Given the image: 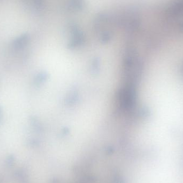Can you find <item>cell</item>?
<instances>
[{
	"instance_id": "cell-1",
	"label": "cell",
	"mask_w": 183,
	"mask_h": 183,
	"mask_svg": "<svg viewBox=\"0 0 183 183\" xmlns=\"http://www.w3.org/2000/svg\"><path fill=\"white\" fill-rule=\"evenodd\" d=\"M28 41V37L26 34H24L19 37L17 38L14 41V47L16 49L19 50L22 49L27 44Z\"/></svg>"
},
{
	"instance_id": "cell-2",
	"label": "cell",
	"mask_w": 183,
	"mask_h": 183,
	"mask_svg": "<svg viewBox=\"0 0 183 183\" xmlns=\"http://www.w3.org/2000/svg\"><path fill=\"white\" fill-rule=\"evenodd\" d=\"M83 5L84 0H70V7L73 10H81Z\"/></svg>"
},
{
	"instance_id": "cell-3",
	"label": "cell",
	"mask_w": 183,
	"mask_h": 183,
	"mask_svg": "<svg viewBox=\"0 0 183 183\" xmlns=\"http://www.w3.org/2000/svg\"><path fill=\"white\" fill-rule=\"evenodd\" d=\"M2 110L1 107H0V123L2 121Z\"/></svg>"
}]
</instances>
